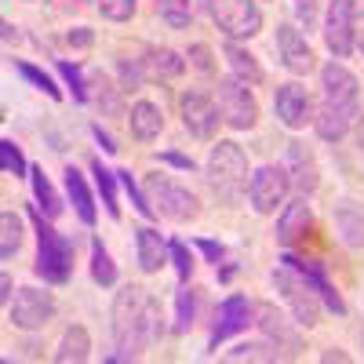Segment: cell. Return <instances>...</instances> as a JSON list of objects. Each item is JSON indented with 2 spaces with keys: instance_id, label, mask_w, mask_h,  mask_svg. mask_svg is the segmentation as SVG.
<instances>
[{
  "instance_id": "6da1fadb",
  "label": "cell",
  "mask_w": 364,
  "mask_h": 364,
  "mask_svg": "<svg viewBox=\"0 0 364 364\" xmlns=\"http://www.w3.org/2000/svg\"><path fill=\"white\" fill-rule=\"evenodd\" d=\"M161 336V302L142 284L120 288L113 299V339L117 353L109 360H135L146 346H154Z\"/></svg>"
},
{
  "instance_id": "7a4b0ae2",
  "label": "cell",
  "mask_w": 364,
  "mask_h": 364,
  "mask_svg": "<svg viewBox=\"0 0 364 364\" xmlns=\"http://www.w3.org/2000/svg\"><path fill=\"white\" fill-rule=\"evenodd\" d=\"M208 182H211V190H215L219 200L226 204H237L240 193L248 190V157H245V149H240L237 142L230 139H219L215 146H211V154H208Z\"/></svg>"
},
{
  "instance_id": "3957f363",
  "label": "cell",
  "mask_w": 364,
  "mask_h": 364,
  "mask_svg": "<svg viewBox=\"0 0 364 364\" xmlns=\"http://www.w3.org/2000/svg\"><path fill=\"white\" fill-rule=\"evenodd\" d=\"M29 219L37 226V273L51 284H66L73 273V240L58 233L37 204L29 208Z\"/></svg>"
},
{
  "instance_id": "277c9868",
  "label": "cell",
  "mask_w": 364,
  "mask_h": 364,
  "mask_svg": "<svg viewBox=\"0 0 364 364\" xmlns=\"http://www.w3.org/2000/svg\"><path fill=\"white\" fill-rule=\"evenodd\" d=\"M273 284H277L281 299L288 302V310H291V317L299 321V328H306V331L317 328V321H321V299H317V291L310 288V281L302 277L291 262L281 259V266L273 269Z\"/></svg>"
},
{
  "instance_id": "5b68a950",
  "label": "cell",
  "mask_w": 364,
  "mask_h": 364,
  "mask_svg": "<svg viewBox=\"0 0 364 364\" xmlns=\"http://www.w3.org/2000/svg\"><path fill=\"white\" fill-rule=\"evenodd\" d=\"M146 197H149L157 215L168 223H193L200 215V200L186 186H178L175 178H168L161 171L146 175Z\"/></svg>"
},
{
  "instance_id": "8992f818",
  "label": "cell",
  "mask_w": 364,
  "mask_h": 364,
  "mask_svg": "<svg viewBox=\"0 0 364 364\" xmlns=\"http://www.w3.org/2000/svg\"><path fill=\"white\" fill-rule=\"evenodd\" d=\"M215 102H219V113H223V124L233 128V132H252L259 124V102L252 95V84L240 80V77H219V87H215Z\"/></svg>"
},
{
  "instance_id": "52a82bcc",
  "label": "cell",
  "mask_w": 364,
  "mask_h": 364,
  "mask_svg": "<svg viewBox=\"0 0 364 364\" xmlns=\"http://www.w3.org/2000/svg\"><path fill=\"white\" fill-rule=\"evenodd\" d=\"M226 41H252L262 29V8L255 0H200Z\"/></svg>"
},
{
  "instance_id": "ba28073f",
  "label": "cell",
  "mask_w": 364,
  "mask_h": 364,
  "mask_svg": "<svg viewBox=\"0 0 364 364\" xmlns=\"http://www.w3.org/2000/svg\"><path fill=\"white\" fill-rule=\"evenodd\" d=\"M288 190H291V182H288L284 164H262V168L252 171L248 200H252V208L259 211V215H273V211L284 204Z\"/></svg>"
},
{
  "instance_id": "9c48e42d",
  "label": "cell",
  "mask_w": 364,
  "mask_h": 364,
  "mask_svg": "<svg viewBox=\"0 0 364 364\" xmlns=\"http://www.w3.org/2000/svg\"><path fill=\"white\" fill-rule=\"evenodd\" d=\"M51 317H55V295L44 288H18L8 306V321L18 331H41Z\"/></svg>"
},
{
  "instance_id": "30bf717a",
  "label": "cell",
  "mask_w": 364,
  "mask_h": 364,
  "mask_svg": "<svg viewBox=\"0 0 364 364\" xmlns=\"http://www.w3.org/2000/svg\"><path fill=\"white\" fill-rule=\"evenodd\" d=\"M353 15H357V0H328L321 33L336 58H346L353 51Z\"/></svg>"
},
{
  "instance_id": "8fae6325",
  "label": "cell",
  "mask_w": 364,
  "mask_h": 364,
  "mask_svg": "<svg viewBox=\"0 0 364 364\" xmlns=\"http://www.w3.org/2000/svg\"><path fill=\"white\" fill-rule=\"evenodd\" d=\"M314 109L317 106L310 99V91L299 80H288V84H281L277 91H273V113H277V120L291 132H302L306 124H314Z\"/></svg>"
},
{
  "instance_id": "7c38bea8",
  "label": "cell",
  "mask_w": 364,
  "mask_h": 364,
  "mask_svg": "<svg viewBox=\"0 0 364 364\" xmlns=\"http://www.w3.org/2000/svg\"><path fill=\"white\" fill-rule=\"evenodd\" d=\"M178 109H182V124L190 128V135L197 139H215L219 124H223V113H219V102L208 99L204 91H186V95L178 99Z\"/></svg>"
},
{
  "instance_id": "4fadbf2b",
  "label": "cell",
  "mask_w": 364,
  "mask_h": 364,
  "mask_svg": "<svg viewBox=\"0 0 364 364\" xmlns=\"http://www.w3.org/2000/svg\"><path fill=\"white\" fill-rule=\"evenodd\" d=\"M277 55H281V66L295 77H306L317 66V55L306 41V33L295 26V22H281L277 26Z\"/></svg>"
},
{
  "instance_id": "5bb4252c",
  "label": "cell",
  "mask_w": 364,
  "mask_h": 364,
  "mask_svg": "<svg viewBox=\"0 0 364 364\" xmlns=\"http://www.w3.org/2000/svg\"><path fill=\"white\" fill-rule=\"evenodd\" d=\"M248 324H255V306L245 295H226L215 310V324H211V346L226 343L230 336L245 331Z\"/></svg>"
},
{
  "instance_id": "9a60e30c",
  "label": "cell",
  "mask_w": 364,
  "mask_h": 364,
  "mask_svg": "<svg viewBox=\"0 0 364 364\" xmlns=\"http://www.w3.org/2000/svg\"><path fill=\"white\" fill-rule=\"evenodd\" d=\"M255 328L262 331V336L269 339V343H277V350L284 346V350H302V336H299V321L291 317H284L273 302H259L255 306Z\"/></svg>"
},
{
  "instance_id": "2e32d148",
  "label": "cell",
  "mask_w": 364,
  "mask_h": 364,
  "mask_svg": "<svg viewBox=\"0 0 364 364\" xmlns=\"http://www.w3.org/2000/svg\"><path fill=\"white\" fill-rule=\"evenodd\" d=\"M284 171H288V182L299 197H310L321 182V171H317V161L306 149V142H288V157H284Z\"/></svg>"
},
{
  "instance_id": "e0dca14e",
  "label": "cell",
  "mask_w": 364,
  "mask_h": 364,
  "mask_svg": "<svg viewBox=\"0 0 364 364\" xmlns=\"http://www.w3.org/2000/svg\"><path fill=\"white\" fill-rule=\"evenodd\" d=\"M321 87H324V99H328V102L357 109L360 84H357V77L339 63V58H331V63H324V66H321Z\"/></svg>"
},
{
  "instance_id": "ac0fdd59",
  "label": "cell",
  "mask_w": 364,
  "mask_h": 364,
  "mask_svg": "<svg viewBox=\"0 0 364 364\" xmlns=\"http://www.w3.org/2000/svg\"><path fill=\"white\" fill-rule=\"evenodd\" d=\"M310 226H314V208L306 204V197H295L291 204L281 208V215H277V245L291 248L299 237H306Z\"/></svg>"
},
{
  "instance_id": "d6986e66",
  "label": "cell",
  "mask_w": 364,
  "mask_h": 364,
  "mask_svg": "<svg viewBox=\"0 0 364 364\" xmlns=\"http://www.w3.org/2000/svg\"><path fill=\"white\" fill-rule=\"evenodd\" d=\"M284 262H291L299 273H302V277H306L310 281V288L317 291V299L324 302V306L331 310V314H346V302H343V295H339V288L336 284H331L328 281V269L321 266V262H302V259H295V255H284Z\"/></svg>"
},
{
  "instance_id": "ffe728a7",
  "label": "cell",
  "mask_w": 364,
  "mask_h": 364,
  "mask_svg": "<svg viewBox=\"0 0 364 364\" xmlns=\"http://www.w3.org/2000/svg\"><path fill=\"white\" fill-rule=\"evenodd\" d=\"M353 117H357V109L336 106V102L324 99V102L314 109V132H317L324 142H343L346 132H350V124H353Z\"/></svg>"
},
{
  "instance_id": "44dd1931",
  "label": "cell",
  "mask_w": 364,
  "mask_h": 364,
  "mask_svg": "<svg viewBox=\"0 0 364 364\" xmlns=\"http://www.w3.org/2000/svg\"><path fill=\"white\" fill-rule=\"evenodd\" d=\"M135 255H139L142 273H161V266L168 262V240L154 226H139L135 230Z\"/></svg>"
},
{
  "instance_id": "7402d4cb",
  "label": "cell",
  "mask_w": 364,
  "mask_h": 364,
  "mask_svg": "<svg viewBox=\"0 0 364 364\" xmlns=\"http://www.w3.org/2000/svg\"><path fill=\"white\" fill-rule=\"evenodd\" d=\"M142 70H146L149 80H175V77L186 73V58H182L175 48H146Z\"/></svg>"
},
{
  "instance_id": "603a6c76",
  "label": "cell",
  "mask_w": 364,
  "mask_h": 364,
  "mask_svg": "<svg viewBox=\"0 0 364 364\" xmlns=\"http://www.w3.org/2000/svg\"><path fill=\"white\" fill-rule=\"evenodd\" d=\"M63 182H66V193H70V200H73L77 219H80L84 226H95L99 211H95V197H91V190H87V178H84L77 168H66V171H63Z\"/></svg>"
},
{
  "instance_id": "cb8c5ba5",
  "label": "cell",
  "mask_w": 364,
  "mask_h": 364,
  "mask_svg": "<svg viewBox=\"0 0 364 364\" xmlns=\"http://www.w3.org/2000/svg\"><path fill=\"white\" fill-rule=\"evenodd\" d=\"M128 120H132V135H135L139 142H154V139L164 132V113H161V106H154L149 99H139V102L132 106Z\"/></svg>"
},
{
  "instance_id": "d4e9b609",
  "label": "cell",
  "mask_w": 364,
  "mask_h": 364,
  "mask_svg": "<svg viewBox=\"0 0 364 364\" xmlns=\"http://www.w3.org/2000/svg\"><path fill=\"white\" fill-rule=\"evenodd\" d=\"M91 357V336L84 324H70L55 346V364H84Z\"/></svg>"
},
{
  "instance_id": "484cf974",
  "label": "cell",
  "mask_w": 364,
  "mask_h": 364,
  "mask_svg": "<svg viewBox=\"0 0 364 364\" xmlns=\"http://www.w3.org/2000/svg\"><path fill=\"white\" fill-rule=\"evenodd\" d=\"M331 223H336V233L346 248H364V211H357L350 200L339 204L336 211H331Z\"/></svg>"
},
{
  "instance_id": "4316f807",
  "label": "cell",
  "mask_w": 364,
  "mask_h": 364,
  "mask_svg": "<svg viewBox=\"0 0 364 364\" xmlns=\"http://www.w3.org/2000/svg\"><path fill=\"white\" fill-rule=\"evenodd\" d=\"M87 99H95V106L109 117H124V102H120V87L102 77V73H87Z\"/></svg>"
},
{
  "instance_id": "83f0119b",
  "label": "cell",
  "mask_w": 364,
  "mask_h": 364,
  "mask_svg": "<svg viewBox=\"0 0 364 364\" xmlns=\"http://www.w3.org/2000/svg\"><path fill=\"white\" fill-rule=\"evenodd\" d=\"M223 55H226L233 77L248 80V84H262V66H259V58H255L248 48H240L237 41H226V44H223Z\"/></svg>"
},
{
  "instance_id": "f1b7e54d",
  "label": "cell",
  "mask_w": 364,
  "mask_h": 364,
  "mask_svg": "<svg viewBox=\"0 0 364 364\" xmlns=\"http://www.w3.org/2000/svg\"><path fill=\"white\" fill-rule=\"evenodd\" d=\"M29 186H33V200H37V208L44 211L48 219H58L63 215V197L55 193V186H51V178L44 175V168H29Z\"/></svg>"
},
{
  "instance_id": "f546056e",
  "label": "cell",
  "mask_w": 364,
  "mask_h": 364,
  "mask_svg": "<svg viewBox=\"0 0 364 364\" xmlns=\"http://www.w3.org/2000/svg\"><path fill=\"white\" fill-rule=\"evenodd\" d=\"M91 281L102 284V288H113L117 284V262L106 252L102 240H91Z\"/></svg>"
},
{
  "instance_id": "4dcf8cb0",
  "label": "cell",
  "mask_w": 364,
  "mask_h": 364,
  "mask_svg": "<svg viewBox=\"0 0 364 364\" xmlns=\"http://www.w3.org/2000/svg\"><path fill=\"white\" fill-rule=\"evenodd\" d=\"M91 175H95V182H99V193H102V204H106V211H109V219H120V204H117V171H109V168H102V161H91Z\"/></svg>"
},
{
  "instance_id": "1f68e13d",
  "label": "cell",
  "mask_w": 364,
  "mask_h": 364,
  "mask_svg": "<svg viewBox=\"0 0 364 364\" xmlns=\"http://www.w3.org/2000/svg\"><path fill=\"white\" fill-rule=\"evenodd\" d=\"M22 248V219L15 211H4L0 215V259H15Z\"/></svg>"
},
{
  "instance_id": "d6a6232c",
  "label": "cell",
  "mask_w": 364,
  "mask_h": 364,
  "mask_svg": "<svg viewBox=\"0 0 364 364\" xmlns=\"http://www.w3.org/2000/svg\"><path fill=\"white\" fill-rule=\"evenodd\" d=\"M157 15L171 29H190L193 26V0H157Z\"/></svg>"
},
{
  "instance_id": "836d02e7",
  "label": "cell",
  "mask_w": 364,
  "mask_h": 364,
  "mask_svg": "<svg viewBox=\"0 0 364 364\" xmlns=\"http://www.w3.org/2000/svg\"><path fill=\"white\" fill-rule=\"evenodd\" d=\"M11 63H15V73H18L22 80H29V84H33L37 91H44V95H48V99H55V102H58V99H63V91H58V87H55V80H51V73H44V70H37L33 63H22V58H11Z\"/></svg>"
},
{
  "instance_id": "e575fe53",
  "label": "cell",
  "mask_w": 364,
  "mask_h": 364,
  "mask_svg": "<svg viewBox=\"0 0 364 364\" xmlns=\"http://www.w3.org/2000/svg\"><path fill=\"white\" fill-rule=\"evenodd\" d=\"M197 317V288H182L175 299V331H190Z\"/></svg>"
},
{
  "instance_id": "d590c367",
  "label": "cell",
  "mask_w": 364,
  "mask_h": 364,
  "mask_svg": "<svg viewBox=\"0 0 364 364\" xmlns=\"http://www.w3.org/2000/svg\"><path fill=\"white\" fill-rule=\"evenodd\" d=\"M277 357L281 353L273 350V343H240L226 353V360H233V364H240V360H277Z\"/></svg>"
},
{
  "instance_id": "8d00e7d4",
  "label": "cell",
  "mask_w": 364,
  "mask_h": 364,
  "mask_svg": "<svg viewBox=\"0 0 364 364\" xmlns=\"http://www.w3.org/2000/svg\"><path fill=\"white\" fill-rule=\"evenodd\" d=\"M168 259L175 262V273H178V281H190L193 277V266H197V259H193V252L186 248V240H168Z\"/></svg>"
},
{
  "instance_id": "74e56055",
  "label": "cell",
  "mask_w": 364,
  "mask_h": 364,
  "mask_svg": "<svg viewBox=\"0 0 364 364\" xmlns=\"http://www.w3.org/2000/svg\"><path fill=\"white\" fill-rule=\"evenodd\" d=\"M0 168H4V175H15V178H22V175L29 171V164H26V157H22V149H18L11 139L0 142Z\"/></svg>"
},
{
  "instance_id": "f35d334b",
  "label": "cell",
  "mask_w": 364,
  "mask_h": 364,
  "mask_svg": "<svg viewBox=\"0 0 364 364\" xmlns=\"http://www.w3.org/2000/svg\"><path fill=\"white\" fill-rule=\"evenodd\" d=\"M95 8L102 11V18L109 22H128L139 11V0H95Z\"/></svg>"
},
{
  "instance_id": "ab89813d",
  "label": "cell",
  "mask_w": 364,
  "mask_h": 364,
  "mask_svg": "<svg viewBox=\"0 0 364 364\" xmlns=\"http://www.w3.org/2000/svg\"><path fill=\"white\" fill-rule=\"evenodd\" d=\"M58 73L66 77L73 99H77V102H87V73H84L80 66H70V63H58Z\"/></svg>"
},
{
  "instance_id": "60d3db41",
  "label": "cell",
  "mask_w": 364,
  "mask_h": 364,
  "mask_svg": "<svg viewBox=\"0 0 364 364\" xmlns=\"http://www.w3.org/2000/svg\"><path fill=\"white\" fill-rule=\"evenodd\" d=\"M149 77H146V70H142V58H124V63H120V84L124 87H142Z\"/></svg>"
},
{
  "instance_id": "b9f144b4",
  "label": "cell",
  "mask_w": 364,
  "mask_h": 364,
  "mask_svg": "<svg viewBox=\"0 0 364 364\" xmlns=\"http://www.w3.org/2000/svg\"><path fill=\"white\" fill-rule=\"evenodd\" d=\"M291 8H295V18L306 33L317 29V0H291Z\"/></svg>"
},
{
  "instance_id": "7bdbcfd3",
  "label": "cell",
  "mask_w": 364,
  "mask_h": 364,
  "mask_svg": "<svg viewBox=\"0 0 364 364\" xmlns=\"http://www.w3.org/2000/svg\"><path fill=\"white\" fill-rule=\"evenodd\" d=\"M186 58L193 63V70H200V73H215V63H211V48L208 44H193L190 51H186Z\"/></svg>"
},
{
  "instance_id": "ee69618b",
  "label": "cell",
  "mask_w": 364,
  "mask_h": 364,
  "mask_svg": "<svg viewBox=\"0 0 364 364\" xmlns=\"http://www.w3.org/2000/svg\"><path fill=\"white\" fill-rule=\"evenodd\" d=\"M91 41H95V33H91L87 26H77V29H70V33H66V44L70 48H91Z\"/></svg>"
},
{
  "instance_id": "f6af8a7d",
  "label": "cell",
  "mask_w": 364,
  "mask_h": 364,
  "mask_svg": "<svg viewBox=\"0 0 364 364\" xmlns=\"http://www.w3.org/2000/svg\"><path fill=\"white\" fill-rule=\"evenodd\" d=\"M197 248L208 255V262H215V266L226 259V248H223V245H215V240H197Z\"/></svg>"
},
{
  "instance_id": "bcb514c9",
  "label": "cell",
  "mask_w": 364,
  "mask_h": 364,
  "mask_svg": "<svg viewBox=\"0 0 364 364\" xmlns=\"http://www.w3.org/2000/svg\"><path fill=\"white\" fill-rule=\"evenodd\" d=\"M353 48L364 51V4H360L357 15H353Z\"/></svg>"
},
{
  "instance_id": "7dc6e473",
  "label": "cell",
  "mask_w": 364,
  "mask_h": 364,
  "mask_svg": "<svg viewBox=\"0 0 364 364\" xmlns=\"http://www.w3.org/2000/svg\"><path fill=\"white\" fill-rule=\"evenodd\" d=\"M91 135H95V139H99V146L106 149V154H117V149H120V146L113 142V135H106V132H102L99 124H91Z\"/></svg>"
},
{
  "instance_id": "c3c4849f",
  "label": "cell",
  "mask_w": 364,
  "mask_h": 364,
  "mask_svg": "<svg viewBox=\"0 0 364 364\" xmlns=\"http://www.w3.org/2000/svg\"><path fill=\"white\" fill-rule=\"evenodd\" d=\"M161 161H168V164H175V168H186V171H193L197 164H193V157H182V154H161Z\"/></svg>"
},
{
  "instance_id": "681fc988",
  "label": "cell",
  "mask_w": 364,
  "mask_h": 364,
  "mask_svg": "<svg viewBox=\"0 0 364 364\" xmlns=\"http://www.w3.org/2000/svg\"><path fill=\"white\" fill-rule=\"evenodd\" d=\"M0 302L11 306V273H0Z\"/></svg>"
},
{
  "instance_id": "f907efd6",
  "label": "cell",
  "mask_w": 364,
  "mask_h": 364,
  "mask_svg": "<svg viewBox=\"0 0 364 364\" xmlns=\"http://www.w3.org/2000/svg\"><path fill=\"white\" fill-rule=\"evenodd\" d=\"M18 41H22V37H18V26H11V22H4V44H8V48H15Z\"/></svg>"
},
{
  "instance_id": "816d5d0a",
  "label": "cell",
  "mask_w": 364,
  "mask_h": 364,
  "mask_svg": "<svg viewBox=\"0 0 364 364\" xmlns=\"http://www.w3.org/2000/svg\"><path fill=\"white\" fill-rule=\"evenodd\" d=\"M321 360H324V364H331V360L350 364V353H343V350H328V353H321Z\"/></svg>"
},
{
  "instance_id": "f5cc1de1",
  "label": "cell",
  "mask_w": 364,
  "mask_h": 364,
  "mask_svg": "<svg viewBox=\"0 0 364 364\" xmlns=\"http://www.w3.org/2000/svg\"><path fill=\"white\" fill-rule=\"evenodd\" d=\"M357 149H360V157H364V120L357 124Z\"/></svg>"
}]
</instances>
